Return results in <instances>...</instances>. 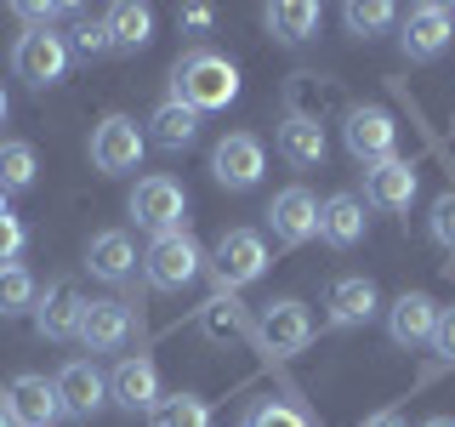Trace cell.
<instances>
[{
  "mask_svg": "<svg viewBox=\"0 0 455 427\" xmlns=\"http://www.w3.org/2000/svg\"><path fill=\"white\" fill-rule=\"evenodd\" d=\"M416 189H421L416 165L398 160V154L364 171V205H376V211H410L416 205Z\"/></svg>",
  "mask_w": 455,
  "mask_h": 427,
  "instance_id": "cell-16",
  "label": "cell"
},
{
  "mask_svg": "<svg viewBox=\"0 0 455 427\" xmlns=\"http://www.w3.org/2000/svg\"><path fill=\"white\" fill-rule=\"evenodd\" d=\"M341 142H347V154L359 165H381L398 149V120L381 103H353L347 120H341Z\"/></svg>",
  "mask_w": 455,
  "mask_h": 427,
  "instance_id": "cell-4",
  "label": "cell"
},
{
  "mask_svg": "<svg viewBox=\"0 0 455 427\" xmlns=\"http://www.w3.org/2000/svg\"><path fill=\"white\" fill-rule=\"evenodd\" d=\"M108 399H114L120 410H154V405H160V370H154V359L132 353V359L114 365V376H108Z\"/></svg>",
  "mask_w": 455,
  "mask_h": 427,
  "instance_id": "cell-18",
  "label": "cell"
},
{
  "mask_svg": "<svg viewBox=\"0 0 455 427\" xmlns=\"http://www.w3.org/2000/svg\"><path fill=\"white\" fill-rule=\"evenodd\" d=\"M427 228H433V239H438V251L455 256V189H444L433 199V217H427Z\"/></svg>",
  "mask_w": 455,
  "mask_h": 427,
  "instance_id": "cell-34",
  "label": "cell"
},
{
  "mask_svg": "<svg viewBox=\"0 0 455 427\" xmlns=\"http://www.w3.org/2000/svg\"><path fill=\"white\" fill-rule=\"evenodd\" d=\"M211 18H217L211 6H182V12H177V23H182V28H211Z\"/></svg>",
  "mask_w": 455,
  "mask_h": 427,
  "instance_id": "cell-38",
  "label": "cell"
},
{
  "mask_svg": "<svg viewBox=\"0 0 455 427\" xmlns=\"http://www.w3.org/2000/svg\"><path fill=\"white\" fill-rule=\"evenodd\" d=\"M450 40H455V18H450V6H410L404 35H398L404 57H416V63H433V57L444 52Z\"/></svg>",
  "mask_w": 455,
  "mask_h": 427,
  "instance_id": "cell-17",
  "label": "cell"
},
{
  "mask_svg": "<svg viewBox=\"0 0 455 427\" xmlns=\"http://www.w3.org/2000/svg\"><path fill=\"white\" fill-rule=\"evenodd\" d=\"M142 149H148V132L132 120V114H108V120H97L92 132V165L103 171V177H125V171L142 165Z\"/></svg>",
  "mask_w": 455,
  "mask_h": 427,
  "instance_id": "cell-6",
  "label": "cell"
},
{
  "mask_svg": "<svg viewBox=\"0 0 455 427\" xmlns=\"http://www.w3.org/2000/svg\"><path fill=\"white\" fill-rule=\"evenodd\" d=\"M433 353L444 365H455V308H438V325H433Z\"/></svg>",
  "mask_w": 455,
  "mask_h": 427,
  "instance_id": "cell-37",
  "label": "cell"
},
{
  "mask_svg": "<svg viewBox=\"0 0 455 427\" xmlns=\"http://www.w3.org/2000/svg\"><path fill=\"white\" fill-rule=\"evenodd\" d=\"M80 319H85V296L75 279H52L35 302V331L46 342H80Z\"/></svg>",
  "mask_w": 455,
  "mask_h": 427,
  "instance_id": "cell-12",
  "label": "cell"
},
{
  "mask_svg": "<svg viewBox=\"0 0 455 427\" xmlns=\"http://www.w3.org/2000/svg\"><path fill=\"white\" fill-rule=\"evenodd\" d=\"M262 171H267V149H262V137H251V132H228L217 149H211V177L234 194L256 189Z\"/></svg>",
  "mask_w": 455,
  "mask_h": 427,
  "instance_id": "cell-8",
  "label": "cell"
},
{
  "mask_svg": "<svg viewBox=\"0 0 455 427\" xmlns=\"http://www.w3.org/2000/svg\"><path fill=\"white\" fill-rule=\"evenodd\" d=\"M12 12H18L28 28H52L57 18H75V6H52V0H46V6H40V0H18Z\"/></svg>",
  "mask_w": 455,
  "mask_h": 427,
  "instance_id": "cell-35",
  "label": "cell"
},
{
  "mask_svg": "<svg viewBox=\"0 0 455 427\" xmlns=\"http://www.w3.org/2000/svg\"><path fill=\"white\" fill-rule=\"evenodd\" d=\"M137 331V313L120 302V296H103V302H85L80 319V348L85 353H120Z\"/></svg>",
  "mask_w": 455,
  "mask_h": 427,
  "instance_id": "cell-14",
  "label": "cell"
},
{
  "mask_svg": "<svg viewBox=\"0 0 455 427\" xmlns=\"http://www.w3.org/2000/svg\"><path fill=\"white\" fill-rule=\"evenodd\" d=\"M245 427H313L296 405H284V399H262V405H251Z\"/></svg>",
  "mask_w": 455,
  "mask_h": 427,
  "instance_id": "cell-33",
  "label": "cell"
},
{
  "mask_svg": "<svg viewBox=\"0 0 455 427\" xmlns=\"http://www.w3.org/2000/svg\"><path fill=\"white\" fill-rule=\"evenodd\" d=\"M35 149L28 142H0V189L6 194H23V189H35Z\"/></svg>",
  "mask_w": 455,
  "mask_h": 427,
  "instance_id": "cell-30",
  "label": "cell"
},
{
  "mask_svg": "<svg viewBox=\"0 0 455 427\" xmlns=\"http://www.w3.org/2000/svg\"><path fill=\"white\" fill-rule=\"evenodd\" d=\"M376 308H381V296H376V285H370L364 274L336 279V285H331V296H324V319H331L336 331H353V325H364Z\"/></svg>",
  "mask_w": 455,
  "mask_h": 427,
  "instance_id": "cell-22",
  "label": "cell"
},
{
  "mask_svg": "<svg viewBox=\"0 0 455 427\" xmlns=\"http://www.w3.org/2000/svg\"><path fill=\"white\" fill-rule=\"evenodd\" d=\"M211 279H217V296H234L245 291V285H256L267 274V246L262 234H251V228H228V234L211 246Z\"/></svg>",
  "mask_w": 455,
  "mask_h": 427,
  "instance_id": "cell-2",
  "label": "cell"
},
{
  "mask_svg": "<svg viewBox=\"0 0 455 427\" xmlns=\"http://www.w3.org/2000/svg\"><path fill=\"white\" fill-rule=\"evenodd\" d=\"M85 268H92V279H108V285H125L137 274V246L125 228H103V234H92V246H85Z\"/></svg>",
  "mask_w": 455,
  "mask_h": 427,
  "instance_id": "cell-19",
  "label": "cell"
},
{
  "mask_svg": "<svg viewBox=\"0 0 455 427\" xmlns=\"http://www.w3.org/2000/svg\"><path fill=\"white\" fill-rule=\"evenodd\" d=\"M324 125H313V120H291L284 114V125H279V154L291 165H302V171H313V165H324Z\"/></svg>",
  "mask_w": 455,
  "mask_h": 427,
  "instance_id": "cell-25",
  "label": "cell"
},
{
  "mask_svg": "<svg viewBox=\"0 0 455 427\" xmlns=\"http://www.w3.org/2000/svg\"><path fill=\"white\" fill-rule=\"evenodd\" d=\"M421 427H455V416H427Z\"/></svg>",
  "mask_w": 455,
  "mask_h": 427,
  "instance_id": "cell-40",
  "label": "cell"
},
{
  "mask_svg": "<svg viewBox=\"0 0 455 427\" xmlns=\"http://www.w3.org/2000/svg\"><path fill=\"white\" fill-rule=\"evenodd\" d=\"M148 427H211V405L199 393H171L148 410Z\"/></svg>",
  "mask_w": 455,
  "mask_h": 427,
  "instance_id": "cell-29",
  "label": "cell"
},
{
  "mask_svg": "<svg viewBox=\"0 0 455 427\" xmlns=\"http://www.w3.org/2000/svg\"><path fill=\"white\" fill-rule=\"evenodd\" d=\"M267 228H274L279 246H307V239H319V199L313 189H279L267 199Z\"/></svg>",
  "mask_w": 455,
  "mask_h": 427,
  "instance_id": "cell-13",
  "label": "cell"
},
{
  "mask_svg": "<svg viewBox=\"0 0 455 427\" xmlns=\"http://www.w3.org/2000/svg\"><path fill=\"white\" fill-rule=\"evenodd\" d=\"M364 199L359 194H331V199H324V205H319V239H324V246H336V251H353V246H359V239H364Z\"/></svg>",
  "mask_w": 455,
  "mask_h": 427,
  "instance_id": "cell-21",
  "label": "cell"
},
{
  "mask_svg": "<svg viewBox=\"0 0 455 427\" xmlns=\"http://www.w3.org/2000/svg\"><path fill=\"white\" fill-rule=\"evenodd\" d=\"M0 217H6V189H0Z\"/></svg>",
  "mask_w": 455,
  "mask_h": 427,
  "instance_id": "cell-43",
  "label": "cell"
},
{
  "mask_svg": "<svg viewBox=\"0 0 455 427\" xmlns=\"http://www.w3.org/2000/svg\"><path fill=\"white\" fill-rule=\"evenodd\" d=\"M40 302V285L23 262H6L0 268V319H18V313H35Z\"/></svg>",
  "mask_w": 455,
  "mask_h": 427,
  "instance_id": "cell-28",
  "label": "cell"
},
{
  "mask_svg": "<svg viewBox=\"0 0 455 427\" xmlns=\"http://www.w3.org/2000/svg\"><path fill=\"white\" fill-rule=\"evenodd\" d=\"M6 109H12V103H6V92H0V120H6Z\"/></svg>",
  "mask_w": 455,
  "mask_h": 427,
  "instance_id": "cell-42",
  "label": "cell"
},
{
  "mask_svg": "<svg viewBox=\"0 0 455 427\" xmlns=\"http://www.w3.org/2000/svg\"><path fill=\"white\" fill-rule=\"evenodd\" d=\"M364 427H410V422H404V416H398V410H381V416H370Z\"/></svg>",
  "mask_w": 455,
  "mask_h": 427,
  "instance_id": "cell-39",
  "label": "cell"
},
{
  "mask_svg": "<svg viewBox=\"0 0 455 427\" xmlns=\"http://www.w3.org/2000/svg\"><path fill=\"white\" fill-rule=\"evenodd\" d=\"M6 410L18 427H57V416H63V405H57V388L46 376H35V370H23V376L6 382Z\"/></svg>",
  "mask_w": 455,
  "mask_h": 427,
  "instance_id": "cell-15",
  "label": "cell"
},
{
  "mask_svg": "<svg viewBox=\"0 0 455 427\" xmlns=\"http://www.w3.org/2000/svg\"><path fill=\"white\" fill-rule=\"evenodd\" d=\"M194 137H199V114L188 103H171V97H165V103L154 109V120H148V142L165 149V154H182Z\"/></svg>",
  "mask_w": 455,
  "mask_h": 427,
  "instance_id": "cell-24",
  "label": "cell"
},
{
  "mask_svg": "<svg viewBox=\"0 0 455 427\" xmlns=\"http://www.w3.org/2000/svg\"><path fill=\"white\" fill-rule=\"evenodd\" d=\"M103 52H108V28H103V18H80L75 35H68V57L92 63V57H103Z\"/></svg>",
  "mask_w": 455,
  "mask_h": 427,
  "instance_id": "cell-32",
  "label": "cell"
},
{
  "mask_svg": "<svg viewBox=\"0 0 455 427\" xmlns=\"http://www.w3.org/2000/svg\"><path fill=\"white\" fill-rule=\"evenodd\" d=\"M433 325H438V302L427 291H404L387 308V336L398 342V348H421V342H433Z\"/></svg>",
  "mask_w": 455,
  "mask_h": 427,
  "instance_id": "cell-20",
  "label": "cell"
},
{
  "mask_svg": "<svg viewBox=\"0 0 455 427\" xmlns=\"http://www.w3.org/2000/svg\"><path fill=\"white\" fill-rule=\"evenodd\" d=\"M23 246H28V228H23V222L6 211V217H0V268H6V262H18V251H23Z\"/></svg>",
  "mask_w": 455,
  "mask_h": 427,
  "instance_id": "cell-36",
  "label": "cell"
},
{
  "mask_svg": "<svg viewBox=\"0 0 455 427\" xmlns=\"http://www.w3.org/2000/svg\"><path fill=\"white\" fill-rule=\"evenodd\" d=\"M341 18H347V35H353V40H376L381 28L398 18V12L387 6V0H370V6H364V0H353V6L341 12Z\"/></svg>",
  "mask_w": 455,
  "mask_h": 427,
  "instance_id": "cell-31",
  "label": "cell"
},
{
  "mask_svg": "<svg viewBox=\"0 0 455 427\" xmlns=\"http://www.w3.org/2000/svg\"><path fill=\"white\" fill-rule=\"evenodd\" d=\"M199 325H205L211 342H239V336H251V319H245V308H239V296H211V302L199 308Z\"/></svg>",
  "mask_w": 455,
  "mask_h": 427,
  "instance_id": "cell-27",
  "label": "cell"
},
{
  "mask_svg": "<svg viewBox=\"0 0 455 427\" xmlns=\"http://www.w3.org/2000/svg\"><path fill=\"white\" fill-rule=\"evenodd\" d=\"M52 388H57L63 416H75V422H92L97 410L108 405V376H103L92 359H68V365L52 376Z\"/></svg>",
  "mask_w": 455,
  "mask_h": 427,
  "instance_id": "cell-11",
  "label": "cell"
},
{
  "mask_svg": "<svg viewBox=\"0 0 455 427\" xmlns=\"http://www.w3.org/2000/svg\"><path fill=\"white\" fill-rule=\"evenodd\" d=\"M256 342H262L267 353H279V359L302 353L307 342H313V313H307V302H296V296L267 302L262 313H256Z\"/></svg>",
  "mask_w": 455,
  "mask_h": 427,
  "instance_id": "cell-9",
  "label": "cell"
},
{
  "mask_svg": "<svg viewBox=\"0 0 455 427\" xmlns=\"http://www.w3.org/2000/svg\"><path fill=\"white\" fill-rule=\"evenodd\" d=\"M319 18L324 12L313 6V0H279V6H267V28H274V40H284V46L313 40L319 35Z\"/></svg>",
  "mask_w": 455,
  "mask_h": 427,
  "instance_id": "cell-26",
  "label": "cell"
},
{
  "mask_svg": "<svg viewBox=\"0 0 455 427\" xmlns=\"http://www.w3.org/2000/svg\"><path fill=\"white\" fill-rule=\"evenodd\" d=\"M103 28H108V52H142L154 40V6H142V0H114L103 12Z\"/></svg>",
  "mask_w": 455,
  "mask_h": 427,
  "instance_id": "cell-23",
  "label": "cell"
},
{
  "mask_svg": "<svg viewBox=\"0 0 455 427\" xmlns=\"http://www.w3.org/2000/svg\"><path fill=\"white\" fill-rule=\"evenodd\" d=\"M0 427H18V422H12V410H6V399H0Z\"/></svg>",
  "mask_w": 455,
  "mask_h": 427,
  "instance_id": "cell-41",
  "label": "cell"
},
{
  "mask_svg": "<svg viewBox=\"0 0 455 427\" xmlns=\"http://www.w3.org/2000/svg\"><path fill=\"white\" fill-rule=\"evenodd\" d=\"M125 211H132L137 228H148V234H177V228H188V194L171 177H142L132 189V199H125Z\"/></svg>",
  "mask_w": 455,
  "mask_h": 427,
  "instance_id": "cell-5",
  "label": "cell"
},
{
  "mask_svg": "<svg viewBox=\"0 0 455 427\" xmlns=\"http://www.w3.org/2000/svg\"><path fill=\"white\" fill-rule=\"evenodd\" d=\"M234 97H239V68L222 52L199 46V52L177 57V68H171V103H188L194 114H211V109H228Z\"/></svg>",
  "mask_w": 455,
  "mask_h": 427,
  "instance_id": "cell-1",
  "label": "cell"
},
{
  "mask_svg": "<svg viewBox=\"0 0 455 427\" xmlns=\"http://www.w3.org/2000/svg\"><path fill=\"white\" fill-rule=\"evenodd\" d=\"M12 68H18V80H28L35 92H46L68 68V40L52 35V28H23L18 46H12Z\"/></svg>",
  "mask_w": 455,
  "mask_h": 427,
  "instance_id": "cell-7",
  "label": "cell"
},
{
  "mask_svg": "<svg viewBox=\"0 0 455 427\" xmlns=\"http://www.w3.org/2000/svg\"><path fill=\"white\" fill-rule=\"evenodd\" d=\"M347 92H341V80H331V75H291L284 80V114L291 120H313V125H324L331 114H341L347 120Z\"/></svg>",
  "mask_w": 455,
  "mask_h": 427,
  "instance_id": "cell-10",
  "label": "cell"
},
{
  "mask_svg": "<svg viewBox=\"0 0 455 427\" xmlns=\"http://www.w3.org/2000/svg\"><path fill=\"white\" fill-rule=\"evenodd\" d=\"M199 268H205V251L194 246L188 228H177V234H154L148 256H142V279H148L154 291H182V285L199 279Z\"/></svg>",
  "mask_w": 455,
  "mask_h": 427,
  "instance_id": "cell-3",
  "label": "cell"
}]
</instances>
